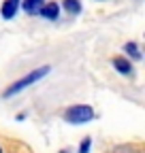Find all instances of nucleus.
Listing matches in <instances>:
<instances>
[{
    "mask_svg": "<svg viewBox=\"0 0 145 153\" xmlns=\"http://www.w3.org/2000/svg\"><path fill=\"white\" fill-rule=\"evenodd\" d=\"M49 72V66H43V68H36V70H32L28 76H24V79H19V81H15L4 94H2V98H9V96H15V94H19L22 89H26L30 83H34V81H39V79H43V76Z\"/></svg>",
    "mask_w": 145,
    "mask_h": 153,
    "instance_id": "nucleus-1",
    "label": "nucleus"
},
{
    "mask_svg": "<svg viewBox=\"0 0 145 153\" xmlns=\"http://www.w3.org/2000/svg\"><path fill=\"white\" fill-rule=\"evenodd\" d=\"M64 119L70 123H87L90 119H94V108L87 106V104H77V106H70L64 113Z\"/></svg>",
    "mask_w": 145,
    "mask_h": 153,
    "instance_id": "nucleus-2",
    "label": "nucleus"
},
{
    "mask_svg": "<svg viewBox=\"0 0 145 153\" xmlns=\"http://www.w3.org/2000/svg\"><path fill=\"white\" fill-rule=\"evenodd\" d=\"M41 17H47V19H56L58 15H60V7L56 4V2H47V4H43L41 7Z\"/></svg>",
    "mask_w": 145,
    "mask_h": 153,
    "instance_id": "nucleus-3",
    "label": "nucleus"
},
{
    "mask_svg": "<svg viewBox=\"0 0 145 153\" xmlns=\"http://www.w3.org/2000/svg\"><path fill=\"white\" fill-rule=\"evenodd\" d=\"M17 2H19V0H7V2L2 4V17H4V19H11V17L15 15Z\"/></svg>",
    "mask_w": 145,
    "mask_h": 153,
    "instance_id": "nucleus-4",
    "label": "nucleus"
},
{
    "mask_svg": "<svg viewBox=\"0 0 145 153\" xmlns=\"http://www.w3.org/2000/svg\"><path fill=\"white\" fill-rule=\"evenodd\" d=\"M113 66H115L122 74H128V72H130V68H132V66H130V62L126 60V57H120V55H117V57H113Z\"/></svg>",
    "mask_w": 145,
    "mask_h": 153,
    "instance_id": "nucleus-5",
    "label": "nucleus"
},
{
    "mask_svg": "<svg viewBox=\"0 0 145 153\" xmlns=\"http://www.w3.org/2000/svg\"><path fill=\"white\" fill-rule=\"evenodd\" d=\"M62 4H64V9L70 15H77L81 11V2H79V0H62Z\"/></svg>",
    "mask_w": 145,
    "mask_h": 153,
    "instance_id": "nucleus-6",
    "label": "nucleus"
},
{
    "mask_svg": "<svg viewBox=\"0 0 145 153\" xmlns=\"http://www.w3.org/2000/svg\"><path fill=\"white\" fill-rule=\"evenodd\" d=\"M43 7V0H24V9L26 13H39Z\"/></svg>",
    "mask_w": 145,
    "mask_h": 153,
    "instance_id": "nucleus-7",
    "label": "nucleus"
},
{
    "mask_svg": "<svg viewBox=\"0 0 145 153\" xmlns=\"http://www.w3.org/2000/svg\"><path fill=\"white\" fill-rule=\"evenodd\" d=\"M126 51H128L132 57H135V60H141V53H139V47L135 45V43H126V47H124Z\"/></svg>",
    "mask_w": 145,
    "mask_h": 153,
    "instance_id": "nucleus-8",
    "label": "nucleus"
},
{
    "mask_svg": "<svg viewBox=\"0 0 145 153\" xmlns=\"http://www.w3.org/2000/svg\"><path fill=\"white\" fill-rule=\"evenodd\" d=\"M90 145H92V140L85 138V140L81 143V147H79V153H87V151H90Z\"/></svg>",
    "mask_w": 145,
    "mask_h": 153,
    "instance_id": "nucleus-9",
    "label": "nucleus"
},
{
    "mask_svg": "<svg viewBox=\"0 0 145 153\" xmlns=\"http://www.w3.org/2000/svg\"><path fill=\"white\" fill-rule=\"evenodd\" d=\"M0 153H2V149H0Z\"/></svg>",
    "mask_w": 145,
    "mask_h": 153,
    "instance_id": "nucleus-10",
    "label": "nucleus"
}]
</instances>
